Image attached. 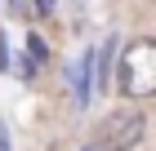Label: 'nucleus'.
<instances>
[{
    "label": "nucleus",
    "instance_id": "1",
    "mask_svg": "<svg viewBox=\"0 0 156 151\" xmlns=\"http://www.w3.org/2000/svg\"><path fill=\"white\" fill-rule=\"evenodd\" d=\"M120 93L129 98H152L156 93V45L152 40H134L125 53H120V76H116Z\"/></svg>",
    "mask_w": 156,
    "mask_h": 151
},
{
    "label": "nucleus",
    "instance_id": "2",
    "mask_svg": "<svg viewBox=\"0 0 156 151\" xmlns=\"http://www.w3.org/2000/svg\"><path fill=\"white\" fill-rule=\"evenodd\" d=\"M143 129H147L143 111L120 107V111H112V116L98 125V142H94V147H98V151H129V147L143 142Z\"/></svg>",
    "mask_w": 156,
    "mask_h": 151
},
{
    "label": "nucleus",
    "instance_id": "3",
    "mask_svg": "<svg viewBox=\"0 0 156 151\" xmlns=\"http://www.w3.org/2000/svg\"><path fill=\"white\" fill-rule=\"evenodd\" d=\"M67 80H72V102H76V107H85L89 98H94V93H89V89H94V53H89V49L72 62Z\"/></svg>",
    "mask_w": 156,
    "mask_h": 151
},
{
    "label": "nucleus",
    "instance_id": "4",
    "mask_svg": "<svg viewBox=\"0 0 156 151\" xmlns=\"http://www.w3.org/2000/svg\"><path fill=\"white\" fill-rule=\"evenodd\" d=\"M116 49H120V40L112 36L107 45H103V53H94V71H98V84H103V89L112 84V58H116Z\"/></svg>",
    "mask_w": 156,
    "mask_h": 151
},
{
    "label": "nucleus",
    "instance_id": "5",
    "mask_svg": "<svg viewBox=\"0 0 156 151\" xmlns=\"http://www.w3.org/2000/svg\"><path fill=\"white\" fill-rule=\"evenodd\" d=\"M27 53H31L36 62H49V45L40 40V36H31V40H27Z\"/></svg>",
    "mask_w": 156,
    "mask_h": 151
},
{
    "label": "nucleus",
    "instance_id": "6",
    "mask_svg": "<svg viewBox=\"0 0 156 151\" xmlns=\"http://www.w3.org/2000/svg\"><path fill=\"white\" fill-rule=\"evenodd\" d=\"M0 71H13V58H9V40L0 31Z\"/></svg>",
    "mask_w": 156,
    "mask_h": 151
},
{
    "label": "nucleus",
    "instance_id": "7",
    "mask_svg": "<svg viewBox=\"0 0 156 151\" xmlns=\"http://www.w3.org/2000/svg\"><path fill=\"white\" fill-rule=\"evenodd\" d=\"M36 13L45 18V13H54V0H36Z\"/></svg>",
    "mask_w": 156,
    "mask_h": 151
},
{
    "label": "nucleus",
    "instance_id": "8",
    "mask_svg": "<svg viewBox=\"0 0 156 151\" xmlns=\"http://www.w3.org/2000/svg\"><path fill=\"white\" fill-rule=\"evenodd\" d=\"M0 151H9V133H5V129H0Z\"/></svg>",
    "mask_w": 156,
    "mask_h": 151
},
{
    "label": "nucleus",
    "instance_id": "9",
    "mask_svg": "<svg viewBox=\"0 0 156 151\" xmlns=\"http://www.w3.org/2000/svg\"><path fill=\"white\" fill-rule=\"evenodd\" d=\"M9 9H23V0H9Z\"/></svg>",
    "mask_w": 156,
    "mask_h": 151
},
{
    "label": "nucleus",
    "instance_id": "10",
    "mask_svg": "<svg viewBox=\"0 0 156 151\" xmlns=\"http://www.w3.org/2000/svg\"><path fill=\"white\" fill-rule=\"evenodd\" d=\"M85 151H98V147H85Z\"/></svg>",
    "mask_w": 156,
    "mask_h": 151
}]
</instances>
